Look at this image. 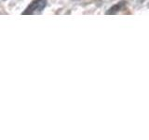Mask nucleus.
I'll use <instances>...</instances> for the list:
<instances>
[{
    "mask_svg": "<svg viewBox=\"0 0 149 140\" xmlns=\"http://www.w3.org/2000/svg\"><path fill=\"white\" fill-rule=\"evenodd\" d=\"M46 6L47 0H33L32 3L22 12V14L23 15H30V14L40 13L46 8Z\"/></svg>",
    "mask_w": 149,
    "mask_h": 140,
    "instance_id": "f257e3e1",
    "label": "nucleus"
},
{
    "mask_svg": "<svg viewBox=\"0 0 149 140\" xmlns=\"http://www.w3.org/2000/svg\"><path fill=\"white\" fill-rule=\"evenodd\" d=\"M126 7V1H121L118 2V4L114 5L113 7H111L108 10L106 11V14H116L118 11H120L121 9H123Z\"/></svg>",
    "mask_w": 149,
    "mask_h": 140,
    "instance_id": "f03ea898",
    "label": "nucleus"
}]
</instances>
